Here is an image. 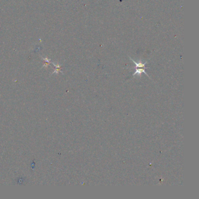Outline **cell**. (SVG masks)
<instances>
[{"mask_svg": "<svg viewBox=\"0 0 199 199\" xmlns=\"http://www.w3.org/2000/svg\"><path fill=\"white\" fill-rule=\"evenodd\" d=\"M129 58L131 60V61L132 62H133L136 65V71L134 73H133V74H132V76H135L136 75H138L139 76H141V74L144 73L147 76L150 77L149 75L146 73V72L145 71V69H147V67H145L146 64L148 63L147 61H146L145 62H143L141 61H139L138 62H136L135 60L131 58L130 57H129Z\"/></svg>", "mask_w": 199, "mask_h": 199, "instance_id": "6da1fadb", "label": "cell"}]
</instances>
